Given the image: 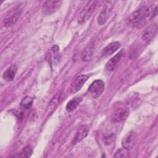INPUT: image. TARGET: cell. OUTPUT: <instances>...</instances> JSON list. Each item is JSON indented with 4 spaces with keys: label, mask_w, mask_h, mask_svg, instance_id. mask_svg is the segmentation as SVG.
I'll list each match as a JSON object with an SVG mask.
<instances>
[{
    "label": "cell",
    "mask_w": 158,
    "mask_h": 158,
    "mask_svg": "<svg viewBox=\"0 0 158 158\" xmlns=\"http://www.w3.org/2000/svg\"><path fill=\"white\" fill-rule=\"evenodd\" d=\"M80 102H81V98L78 97L73 98L70 101H69L67 104L66 107H65L66 110L68 112L74 110L79 106Z\"/></svg>",
    "instance_id": "e0dca14e"
},
{
    "label": "cell",
    "mask_w": 158,
    "mask_h": 158,
    "mask_svg": "<svg viewBox=\"0 0 158 158\" xmlns=\"http://www.w3.org/2000/svg\"><path fill=\"white\" fill-rule=\"evenodd\" d=\"M62 98V92L61 91H58L55 96L51 99L50 101L48 107L47 108V114H49L52 113L56 108L57 107V106L59 104L60 100Z\"/></svg>",
    "instance_id": "5bb4252c"
},
{
    "label": "cell",
    "mask_w": 158,
    "mask_h": 158,
    "mask_svg": "<svg viewBox=\"0 0 158 158\" xmlns=\"http://www.w3.org/2000/svg\"><path fill=\"white\" fill-rule=\"evenodd\" d=\"M33 99L30 96H26L20 102V106L24 109H30L33 104Z\"/></svg>",
    "instance_id": "ac0fdd59"
},
{
    "label": "cell",
    "mask_w": 158,
    "mask_h": 158,
    "mask_svg": "<svg viewBox=\"0 0 158 158\" xmlns=\"http://www.w3.org/2000/svg\"><path fill=\"white\" fill-rule=\"evenodd\" d=\"M157 23H153L149 25L144 30L142 35V39L146 42H149L154 38V36L157 34Z\"/></svg>",
    "instance_id": "30bf717a"
},
{
    "label": "cell",
    "mask_w": 158,
    "mask_h": 158,
    "mask_svg": "<svg viewBox=\"0 0 158 158\" xmlns=\"http://www.w3.org/2000/svg\"><path fill=\"white\" fill-rule=\"evenodd\" d=\"M98 2V1H90L86 4L77 17L78 23L83 24L90 18Z\"/></svg>",
    "instance_id": "7a4b0ae2"
},
{
    "label": "cell",
    "mask_w": 158,
    "mask_h": 158,
    "mask_svg": "<svg viewBox=\"0 0 158 158\" xmlns=\"http://www.w3.org/2000/svg\"><path fill=\"white\" fill-rule=\"evenodd\" d=\"M127 150L123 149H118L115 154L114 155V157H126L128 156V154L127 152Z\"/></svg>",
    "instance_id": "ffe728a7"
},
{
    "label": "cell",
    "mask_w": 158,
    "mask_h": 158,
    "mask_svg": "<svg viewBox=\"0 0 158 158\" xmlns=\"http://www.w3.org/2000/svg\"><path fill=\"white\" fill-rule=\"evenodd\" d=\"M17 66L12 65L8 67L2 74V78L6 81H11L13 80L17 72Z\"/></svg>",
    "instance_id": "2e32d148"
},
{
    "label": "cell",
    "mask_w": 158,
    "mask_h": 158,
    "mask_svg": "<svg viewBox=\"0 0 158 158\" xmlns=\"http://www.w3.org/2000/svg\"><path fill=\"white\" fill-rule=\"evenodd\" d=\"M104 81L101 80H96L89 85L88 91L93 98H96L101 96L104 90Z\"/></svg>",
    "instance_id": "8992f818"
},
{
    "label": "cell",
    "mask_w": 158,
    "mask_h": 158,
    "mask_svg": "<svg viewBox=\"0 0 158 158\" xmlns=\"http://www.w3.org/2000/svg\"><path fill=\"white\" fill-rule=\"evenodd\" d=\"M62 4V1H46L43 3L42 12L44 15L52 14L59 10Z\"/></svg>",
    "instance_id": "5b68a950"
},
{
    "label": "cell",
    "mask_w": 158,
    "mask_h": 158,
    "mask_svg": "<svg viewBox=\"0 0 158 158\" xmlns=\"http://www.w3.org/2000/svg\"><path fill=\"white\" fill-rule=\"evenodd\" d=\"M114 141V135L113 134L107 135L104 138V143L106 145H110Z\"/></svg>",
    "instance_id": "44dd1931"
},
{
    "label": "cell",
    "mask_w": 158,
    "mask_h": 158,
    "mask_svg": "<svg viewBox=\"0 0 158 158\" xmlns=\"http://www.w3.org/2000/svg\"><path fill=\"white\" fill-rule=\"evenodd\" d=\"M22 14V10L20 8H15L9 11L4 19V25L9 27L16 23Z\"/></svg>",
    "instance_id": "3957f363"
},
{
    "label": "cell",
    "mask_w": 158,
    "mask_h": 158,
    "mask_svg": "<svg viewBox=\"0 0 158 158\" xmlns=\"http://www.w3.org/2000/svg\"><path fill=\"white\" fill-rule=\"evenodd\" d=\"M136 139V134L133 131H130L123 138L122 140V147L128 151L130 150L134 146Z\"/></svg>",
    "instance_id": "9c48e42d"
},
{
    "label": "cell",
    "mask_w": 158,
    "mask_h": 158,
    "mask_svg": "<svg viewBox=\"0 0 158 158\" xmlns=\"http://www.w3.org/2000/svg\"><path fill=\"white\" fill-rule=\"evenodd\" d=\"M120 44L118 41H114L110 43L102 49L101 51V56L102 57L109 56L115 52L120 48Z\"/></svg>",
    "instance_id": "4fadbf2b"
},
{
    "label": "cell",
    "mask_w": 158,
    "mask_h": 158,
    "mask_svg": "<svg viewBox=\"0 0 158 158\" xmlns=\"http://www.w3.org/2000/svg\"><path fill=\"white\" fill-rule=\"evenodd\" d=\"M89 131V128L88 125H82L81 126L77 132L76 133V135L73 139V144H75L81 141H82L86 136L88 135Z\"/></svg>",
    "instance_id": "7c38bea8"
},
{
    "label": "cell",
    "mask_w": 158,
    "mask_h": 158,
    "mask_svg": "<svg viewBox=\"0 0 158 158\" xmlns=\"http://www.w3.org/2000/svg\"><path fill=\"white\" fill-rule=\"evenodd\" d=\"M94 52V43L88 44L82 51L81 59L83 62H88L91 58Z\"/></svg>",
    "instance_id": "9a60e30c"
},
{
    "label": "cell",
    "mask_w": 158,
    "mask_h": 158,
    "mask_svg": "<svg viewBox=\"0 0 158 158\" xmlns=\"http://www.w3.org/2000/svg\"><path fill=\"white\" fill-rule=\"evenodd\" d=\"M113 8V6L111 1H107L104 5L103 7L101 10L98 18L97 22L100 25H104L107 20H108Z\"/></svg>",
    "instance_id": "277c9868"
},
{
    "label": "cell",
    "mask_w": 158,
    "mask_h": 158,
    "mask_svg": "<svg viewBox=\"0 0 158 158\" xmlns=\"http://www.w3.org/2000/svg\"><path fill=\"white\" fill-rule=\"evenodd\" d=\"M33 153V149L30 146H27L23 148L22 151L20 152L19 157H29Z\"/></svg>",
    "instance_id": "d6986e66"
},
{
    "label": "cell",
    "mask_w": 158,
    "mask_h": 158,
    "mask_svg": "<svg viewBox=\"0 0 158 158\" xmlns=\"http://www.w3.org/2000/svg\"><path fill=\"white\" fill-rule=\"evenodd\" d=\"M129 109L125 107H119L117 108L111 115L112 120L115 122H121L125 120L129 115Z\"/></svg>",
    "instance_id": "52a82bcc"
},
{
    "label": "cell",
    "mask_w": 158,
    "mask_h": 158,
    "mask_svg": "<svg viewBox=\"0 0 158 158\" xmlns=\"http://www.w3.org/2000/svg\"><path fill=\"white\" fill-rule=\"evenodd\" d=\"M150 19H151L148 12V7L141 6L128 16L126 20V24L132 28H138Z\"/></svg>",
    "instance_id": "6da1fadb"
},
{
    "label": "cell",
    "mask_w": 158,
    "mask_h": 158,
    "mask_svg": "<svg viewBox=\"0 0 158 158\" xmlns=\"http://www.w3.org/2000/svg\"><path fill=\"white\" fill-rule=\"evenodd\" d=\"M124 52L123 51H120L117 54H115L114 57L110 58L106 64L105 69L107 71H114L118 67L119 63L122 60V58L124 57Z\"/></svg>",
    "instance_id": "ba28073f"
},
{
    "label": "cell",
    "mask_w": 158,
    "mask_h": 158,
    "mask_svg": "<svg viewBox=\"0 0 158 158\" xmlns=\"http://www.w3.org/2000/svg\"><path fill=\"white\" fill-rule=\"evenodd\" d=\"M88 77H89L87 75H82L77 77L72 85L71 89H70L71 93H75L81 89V88L83 86L84 83L86 81Z\"/></svg>",
    "instance_id": "8fae6325"
}]
</instances>
